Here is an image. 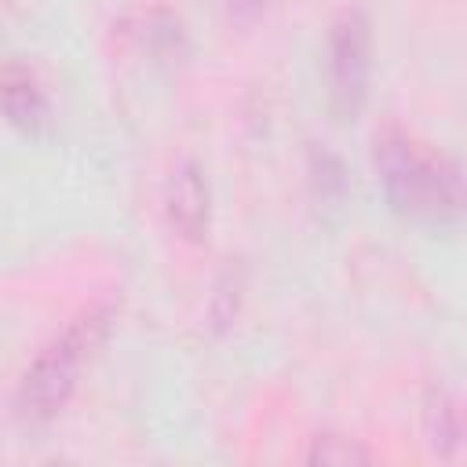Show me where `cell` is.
I'll use <instances>...</instances> for the list:
<instances>
[{"label": "cell", "mask_w": 467, "mask_h": 467, "mask_svg": "<svg viewBox=\"0 0 467 467\" xmlns=\"http://www.w3.org/2000/svg\"><path fill=\"white\" fill-rule=\"evenodd\" d=\"M376 179L387 204L412 223L452 226L463 215V171L460 161L427 150L401 128H387L372 142Z\"/></svg>", "instance_id": "6da1fadb"}, {"label": "cell", "mask_w": 467, "mask_h": 467, "mask_svg": "<svg viewBox=\"0 0 467 467\" xmlns=\"http://www.w3.org/2000/svg\"><path fill=\"white\" fill-rule=\"evenodd\" d=\"M109 325H113V306L109 303H88L26 365V372L18 376V387L11 394V416L26 431L47 427L69 405L88 361L99 354V347L109 336Z\"/></svg>", "instance_id": "7a4b0ae2"}, {"label": "cell", "mask_w": 467, "mask_h": 467, "mask_svg": "<svg viewBox=\"0 0 467 467\" xmlns=\"http://www.w3.org/2000/svg\"><path fill=\"white\" fill-rule=\"evenodd\" d=\"M325 73H328V106L336 120L350 124L368 102L372 84V18L361 7H343L328 26V51H325Z\"/></svg>", "instance_id": "3957f363"}, {"label": "cell", "mask_w": 467, "mask_h": 467, "mask_svg": "<svg viewBox=\"0 0 467 467\" xmlns=\"http://www.w3.org/2000/svg\"><path fill=\"white\" fill-rule=\"evenodd\" d=\"M164 212L168 223L179 230V237L186 241H204L208 226H212V190L204 179V168L186 157L171 168L168 182H164Z\"/></svg>", "instance_id": "277c9868"}, {"label": "cell", "mask_w": 467, "mask_h": 467, "mask_svg": "<svg viewBox=\"0 0 467 467\" xmlns=\"http://www.w3.org/2000/svg\"><path fill=\"white\" fill-rule=\"evenodd\" d=\"M0 113L11 128L26 135H44L51 124V102L47 91L40 88L36 73L22 62H4L0 66Z\"/></svg>", "instance_id": "5b68a950"}, {"label": "cell", "mask_w": 467, "mask_h": 467, "mask_svg": "<svg viewBox=\"0 0 467 467\" xmlns=\"http://www.w3.org/2000/svg\"><path fill=\"white\" fill-rule=\"evenodd\" d=\"M423 434L431 452H438L441 460H452L463 445V412L460 401L449 387L431 383L423 394Z\"/></svg>", "instance_id": "8992f818"}, {"label": "cell", "mask_w": 467, "mask_h": 467, "mask_svg": "<svg viewBox=\"0 0 467 467\" xmlns=\"http://www.w3.org/2000/svg\"><path fill=\"white\" fill-rule=\"evenodd\" d=\"M372 460L376 452L368 445L336 431H321L306 445V463H321V467H350V463H372Z\"/></svg>", "instance_id": "52a82bcc"}, {"label": "cell", "mask_w": 467, "mask_h": 467, "mask_svg": "<svg viewBox=\"0 0 467 467\" xmlns=\"http://www.w3.org/2000/svg\"><path fill=\"white\" fill-rule=\"evenodd\" d=\"M142 44L157 58H182L186 55V29L171 11H153L142 22Z\"/></svg>", "instance_id": "ba28073f"}, {"label": "cell", "mask_w": 467, "mask_h": 467, "mask_svg": "<svg viewBox=\"0 0 467 467\" xmlns=\"http://www.w3.org/2000/svg\"><path fill=\"white\" fill-rule=\"evenodd\" d=\"M310 182H314V190H317L325 201L343 197V190H347L343 161H339L332 150H325V146H310Z\"/></svg>", "instance_id": "9c48e42d"}, {"label": "cell", "mask_w": 467, "mask_h": 467, "mask_svg": "<svg viewBox=\"0 0 467 467\" xmlns=\"http://www.w3.org/2000/svg\"><path fill=\"white\" fill-rule=\"evenodd\" d=\"M270 0H226V15L237 22V26H252L263 11H266Z\"/></svg>", "instance_id": "30bf717a"}]
</instances>
